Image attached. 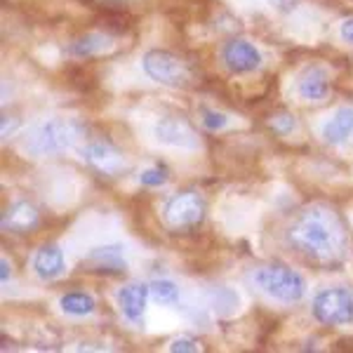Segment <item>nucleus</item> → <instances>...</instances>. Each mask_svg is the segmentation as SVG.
Returning <instances> with one entry per match:
<instances>
[{"mask_svg": "<svg viewBox=\"0 0 353 353\" xmlns=\"http://www.w3.org/2000/svg\"><path fill=\"white\" fill-rule=\"evenodd\" d=\"M288 243L313 264L334 266L346 254V229L327 205H309L288 226Z\"/></svg>", "mask_w": 353, "mask_h": 353, "instance_id": "nucleus-1", "label": "nucleus"}, {"mask_svg": "<svg viewBox=\"0 0 353 353\" xmlns=\"http://www.w3.org/2000/svg\"><path fill=\"white\" fill-rule=\"evenodd\" d=\"M85 134V128L76 118H50L33 125L24 137V151L36 158L54 156L66 151Z\"/></svg>", "mask_w": 353, "mask_h": 353, "instance_id": "nucleus-2", "label": "nucleus"}, {"mask_svg": "<svg viewBox=\"0 0 353 353\" xmlns=\"http://www.w3.org/2000/svg\"><path fill=\"white\" fill-rule=\"evenodd\" d=\"M254 285L276 301H299L306 294V283L297 271L283 264H269L254 271Z\"/></svg>", "mask_w": 353, "mask_h": 353, "instance_id": "nucleus-3", "label": "nucleus"}, {"mask_svg": "<svg viewBox=\"0 0 353 353\" xmlns=\"http://www.w3.org/2000/svg\"><path fill=\"white\" fill-rule=\"evenodd\" d=\"M141 68L153 83L165 85V88H189L191 71L181 57H176L168 50H149L141 57Z\"/></svg>", "mask_w": 353, "mask_h": 353, "instance_id": "nucleus-4", "label": "nucleus"}, {"mask_svg": "<svg viewBox=\"0 0 353 353\" xmlns=\"http://www.w3.org/2000/svg\"><path fill=\"white\" fill-rule=\"evenodd\" d=\"M313 316L323 325H349L353 323V292L346 288H330L316 294Z\"/></svg>", "mask_w": 353, "mask_h": 353, "instance_id": "nucleus-5", "label": "nucleus"}, {"mask_svg": "<svg viewBox=\"0 0 353 353\" xmlns=\"http://www.w3.org/2000/svg\"><path fill=\"white\" fill-rule=\"evenodd\" d=\"M205 217V201L198 191H181L174 193L165 203V221L174 229H189L201 224Z\"/></svg>", "mask_w": 353, "mask_h": 353, "instance_id": "nucleus-6", "label": "nucleus"}, {"mask_svg": "<svg viewBox=\"0 0 353 353\" xmlns=\"http://www.w3.org/2000/svg\"><path fill=\"white\" fill-rule=\"evenodd\" d=\"M83 161L97 170L99 174L106 176H118L128 170V161L116 146H111L109 141H92L83 149Z\"/></svg>", "mask_w": 353, "mask_h": 353, "instance_id": "nucleus-7", "label": "nucleus"}, {"mask_svg": "<svg viewBox=\"0 0 353 353\" xmlns=\"http://www.w3.org/2000/svg\"><path fill=\"white\" fill-rule=\"evenodd\" d=\"M153 137L165 146H174V149H198V137L193 128L184 118L165 116L153 125Z\"/></svg>", "mask_w": 353, "mask_h": 353, "instance_id": "nucleus-8", "label": "nucleus"}, {"mask_svg": "<svg viewBox=\"0 0 353 353\" xmlns=\"http://www.w3.org/2000/svg\"><path fill=\"white\" fill-rule=\"evenodd\" d=\"M221 57H224V64L229 66L233 73H250V71H254V68H259L261 64L259 50L254 48L252 43L241 41V38L226 43Z\"/></svg>", "mask_w": 353, "mask_h": 353, "instance_id": "nucleus-9", "label": "nucleus"}, {"mask_svg": "<svg viewBox=\"0 0 353 353\" xmlns=\"http://www.w3.org/2000/svg\"><path fill=\"white\" fill-rule=\"evenodd\" d=\"M151 292L149 285H139V283H130L118 292V306H121L123 316L132 323H139L144 318L146 301H149Z\"/></svg>", "mask_w": 353, "mask_h": 353, "instance_id": "nucleus-10", "label": "nucleus"}, {"mask_svg": "<svg viewBox=\"0 0 353 353\" xmlns=\"http://www.w3.org/2000/svg\"><path fill=\"white\" fill-rule=\"evenodd\" d=\"M38 226V210L31 203L19 201L10 205L3 214V229L10 233H28Z\"/></svg>", "mask_w": 353, "mask_h": 353, "instance_id": "nucleus-11", "label": "nucleus"}, {"mask_svg": "<svg viewBox=\"0 0 353 353\" xmlns=\"http://www.w3.org/2000/svg\"><path fill=\"white\" fill-rule=\"evenodd\" d=\"M33 269H36L38 278L43 281H54L66 271L64 252L59 250V245H43L33 257Z\"/></svg>", "mask_w": 353, "mask_h": 353, "instance_id": "nucleus-12", "label": "nucleus"}, {"mask_svg": "<svg viewBox=\"0 0 353 353\" xmlns=\"http://www.w3.org/2000/svg\"><path fill=\"white\" fill-rule=\"evenodd\" d=\"M330 81L321 66H309L297 81V92L304 101H323L327 97Z\"/></svg>", "mask_w": 353, "mask_h": 353, "instance_id": "nucleus-13", "label": "nucleus"}, {"mask_svg": "<svg viewBox=\"0 0 353 353\" xmlns=\"http://www.w3.org/2000/svg\"><path fill=\"white\" fill-rule=\"evenodd\" d=\"M351 132H353V109H349V106L334 111L332 118L323 125V139L334 146L344 144V141L351 137Z\"/></svg>", "mask_w": 353, "mask_h": 353, "instance_id": "nucleus-14", "label": "nucleus"}, {"mask_svg": "<svg viewBox=\"0 0 353 353\" xmlns=\"http://www.w3.org/2000/svg\"><path fill=\"white\" fill-rule=\"evenodd\" d=\"M85 264L94 266L97 271H111L121 273L125 271V259H123V248L121 245H106V248H97L88 254Z\"/></svg>", "mask_w": 353, "mask_h": 353, "instance_id": "nucleus-15", "label": "nucleus"}, {"mask_svg": "<svg viewBox=\"0 0 353 353\" xmlns=\"http://www.w3.org/2000/svg\"><path fill=\"white\" fill-rule=\"evenodd\" d=\"M111 48V38L104 36V33H88V36L78 38L76 43H71L68 52L73 57H81V59H88V57H97Z\"/></svg>", "mask_w": 353, "mask_h": 353, "instance_id": "nucleus-16", "label": "nucleus"}, {"mask_svg": "<svg viewBox=\"0 0 353 353\" xmlns=\"http://www.w3.org/2000/svg\"><path fill=\"white\" fill-rule=\"evenodd\" d=\"M59 306L68 316H90L94 311V299L85 292H68L59 299Z\"/></svg>", "mask_w": 353, "mask_h": 353, "instance_id": "nucleus-17", "label": "nucleus"}, {"mask_svg": "<svg viewBox=\"0 0 353 353\" xmlns=\"http://www.w3.org/2000/svg\"><path fill=\"white\" fill-rule=\"evenodd\" d=\"M151 299L158 304H174L179 299V288L172 281H153L149 285Z\"/></svg>", "mask_w": 353, "mask_h": 353, "instance_id": "nucleus-18", "label": "nucleus"}, {"mask_svg": "<svg viewBox=\"0 0 353 353\" xmlns=\"http://www.w3.org/2000/svg\"><path fill=\"white\" fill-rule=\"evenodd\" d=\"M203 128L210 130V132H217V130H224L229 125V116L221 111H214V109H205L203 111V118H201Z\"/></svg>", "mask_w": 353, "mask_h": 353, "instance_id": "nucleus-19", "label": "nucleus"}, {"mask_svg": "<svg viewBox=\"0 0 353 353\" xmlns=\"http://www.w3.org/2000/svg\"><path fill=\"white\" fill-rule=\"evenodd\" d=\"M139 181L144 186H163L165 181H168V174H165V170L161 168H149L139 174Z\"/></svg>", "mask_w": 353, "mask_h": 353, "instance_id": "nucleus-20", "label": "nucleus"}, {"mask_svg": "<svg viewBox=\"0 0 353 353\" xmlns=\"http://www.w3.org/2000/svg\"><path fill=\"white\" fill-rule=\"evenodd\" d=\"M271 128L276 130V132H281V134H290V132H294L297 130V121H294V116H278V118H273L271 121Z\"/></svg>", "mask_w": 353, "mask_h": 353, "instance_id": "nucleus-21", "label": "nucleus"}, {"mask_svg": "<svg viewBox=\"0 0 353 353\" xmlns=\"http://www.w3.org/2000/svg\"><path fill=\"white\" fill-rule=\"evenodd\" d=\"M170 351L172 353H193V351H198V344H196V339H191V337H176L172 339V344H170Z\"/></svg>", "mask_w": 353, "mask_h": 353, "instance_id": "nucleus-22", "label": "nucleus"}, {"mask_svg": "<svg viewBox=\"0 0 353 353\" xmlns=\"http://www.w3.org/2000/svg\"><path fill=\"white\" fill-rule=\"evenodd\" d=\"M339 36H341V41H346L349 45H353V17H349L346 21H341Z\"/></svg>", "mask_w": 353, "mask_h": 353, "instance_id": "nucleus-23", "label": "nucleus"}, {"mask_svg": "<svg viewBox=\"0 0 353 353\" xmlns=\"http://www.w3.org/2000/svg\"><path fill=\"white\" fill-rule=\"evenodd\" d=\"M0 269H3V271H0V278H3V283H8V278H10V273H12V271H10V261L8 259H0Z\"/></svg>", "mask_w": 353, "mask_h": 353, "instance_id": "nucleus-24", "label": "nucleus"}, {"mask_svg": "<svg viewBox=\"0 0 353 353\" xmlns=\"http://www.w3.org/2000/svg\"><path fill=\"white\" fill-rule=\"evenodd\" d=\"M269 5L276 10H288L290 5H292V0H269Z\"/></svg>", "mask_w": 353, "mask_h": 353, "instance_id": "nucleus-25", "label": "nucleus"}, {"mask_svg": "<svg viewBox=\"0 0 353 353\" xmlns=\"http://www.w3.org/2000/svg\"><path fill=\"white\" fill-rule=\"evenodd\" d=\"M14 128H17V121L8 123V116H5V118H3V137H8V132H12Z\"/></svg>", "mask_w": 353, "mask_h": 353, "instance_id": "nucleus-26", "label": "nucleus"}]
</instances>
